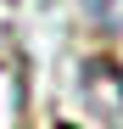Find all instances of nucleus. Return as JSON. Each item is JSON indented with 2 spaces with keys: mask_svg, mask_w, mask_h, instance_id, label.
I'll return each mask as SVG.
<instances>
[{
  "mask_svg": "<svg viewBox=\"0 0 123 129\" xmlns=\"http://www.w3.org/2000/svg\"><path fill=\"white\" fill-rule=\"evenodd\" d=\"M62 129H73V123H62Z\"/></svg>",
  "mask_w": 123,
  "mask_h": 129,
  "instance_id": "obj_2",
  "label": "nucleus"
},
{
  "mask_svg": "<svg viewBox=\"0 0 123 129\" xmlns=\"http://www.w3.org/2000/svg\"><path fill=\"white\" fill-rule=\"evenodd\" d=\"M84 11H90V23H95V28L123 34V0H84Z\"/></svg>",
  "mask_w": 123,
  "mask_h": 129,
  "instance_id": "obj_1",
  "label": "nucleus"
}]
</instances>
